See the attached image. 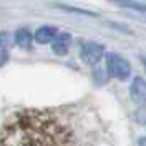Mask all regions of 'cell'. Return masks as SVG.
I'll list each match as a JSON object with an SVG mask.
<instances>
[{"mask_svg": "<svg viewBox=\"0 0 146 146\" xmlns=\"http://www.w3.org/2000/svg\"><path fill=\"white\" fill-rule=\"evenodd\" d=\"M78 110L20 108L0 126V146H80Z\"/></svg>", "mask_w": 146, "mask_h": 146, "instance_id": "cell-1", "label": "cell"}, {"mask_svg": "<svg viewBox=\"0 0 146 146\" xmlns=\"http://www.w3.org/2000/svg\"><path fill=\"white\" fill-rule=\"evenodd\" d=\"M106 73L111 78L123 82V80H128L131 75V65L121 55L108 53L106 55Z\"/></svg>", "mask_w": 146, "mask_h": 146, "instance_id": "cell-2", "label": "cell"}, {"mask_svg": "<svg viewBox=\"0 0 146 146\" xmlns=\"http://www.w3.org/2000/svg\"><path fill=\"white\" fill-rule=\"evenodd\" d=\"M105 55V46L98 42H86L80 48V58L86 65H96Z\"/></svg>", "mask_w": 146, "mask_h": 146, "instance_id": "cell-3", "label": "cell"}, {"mask_svg": "<svg viewBox=\"0 0 146 146\" xmlns=\"http://www.w3.org/2000/svg\"><path fill=\"white\" fill-rule=\"evenodd\" d=\"M129 96L136 105H146V80L136 76L129 86Z\"/></svg>", "mask_w": 146, "mask_h": 146, "instance_id": "cell-4", "label": "cell"}, {"mask_svg": "<svg viewBox=\"0 0 146 146\" xmlns=\"http://www.w3.org/2000/svg\"><path fill=\"white\" fill-rule=\"evenodd\" d=\"M58 35V28L53 25H43L33 33V40L40 45H46V43H52L55 40V36Z\"/></svg>", "mask_w": 146, "mask_h": 146, "instance_id": "cell-5", "label": "cell"}, {"mask_svg": "<svg viewBox=\"0 0 146 146\" xmlns=\"http://www.w3.org/2000/svg\"><path fill=\"white\" fill-rule=\"evenodd\" d=\"M70 45H72V35L66 33V32H58V35L55 36L53 45H52V50H53L55 55H65L68 50H70Z\"/></svg>", "mask_w": 146, "mask_h": 146, "instance_id": "cell-6", "label": "cell"}, {"mask_svg": "<svg viewBox=\"0 0 146 146\" xmlns=\"http://www.w3.org/2000/svg\"><path fill=\"white\" fill-rule=\"evenodd\" d=\"M13 42L17 43L20 48H23V50H27L32 46V42H33V35H32V32L28 30V28L22 27L18 28L17 32L13 33Z\"/></svg>", "mask_w": 146, "mask_h": 146, "instance_id": "cell-7", "label": "cell"}, {"mask_svg": "<svg viewBox=\"0 0 146 146\" xmlns=\"http://www.w3.org/2000/svg\"><path fill=\"white\" fill-rule=\"evenodd\" d=\"M13 38L9 32H2L0 33V66L9 60V53H10V46H12Z\"/></svg>", "mask_w": 146, "mask_h": 146, "instance_id": "cell-8", "label": "cell"}, {"mask_svg": "<svg viewBox=\"0 0 146 146\" xmlns=\"http://www.w3.org/2000/svg\"><path fill=\"white\" fill-rule=\"evenodd\" d=\"M55 7L63 12H70V13H78V15H85V17H98L96 12H91L86 9H78V7H73V5H65V3H55Z\"/></svg>", "mask_w": 146, "mask_h": 146, "instance_id": "cell-9", "label": "cell"}, {"mask_svg": "<svg viewBox=\"0 0 146 146\" xmlns=\"http://www.w3.org/2000/svg\"><path fill=\"white\" fill-rule=\"evenodd\" d=\"M110 25H111V27H115L116 30H119V32H125V33H128V35H131V33H133L131 30H128V27H123V25H119V23H113V22H110Z\"/></svg>", "mask_w": 146, "mask_h": 146, "instance_id": "cell-10", "label": "cell"}, {"mask_svg": "<svg viewBox=\"0 0 146 146\" xmlns=\"http://www.w3.org/2000/svg\"><path fill=\"white\" fill-rule=\"evenodd\" d=\"M139 60H141V63H143V66L146 70V55H139Z\"/></svg>", "mask_w": 146, "mask_h": 146, "instance_id": "cell-11", "label": "cell"}, {"mask_svg": "<svg viewBox=\"0 0 146 146\" xmlns=\"http://www.w3.org/2000/svg\"><path fill=\"white\" fill-rule=\"evenodd\" d=\"M138 146H146V136H145V138H139V141H138Z\"/></svg>", "mask_w": 146, "mask_h": 146, "instance_id": "cell-12", "label": "cell"}]
</instances>
